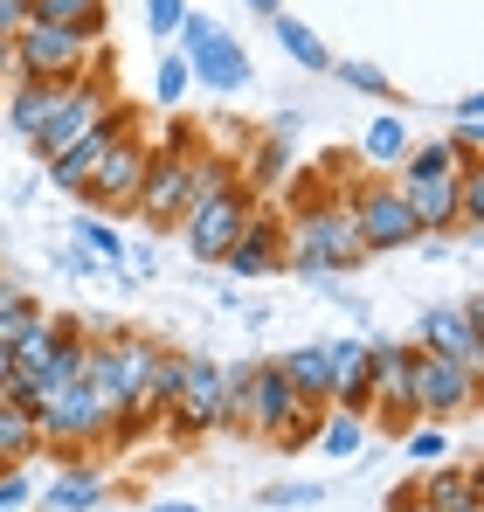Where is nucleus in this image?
<instances>
[{
  "instance_id": "nucleus-34",
  "label": "nucleus",
  "mask_w": 484,
  "mask_h": 512,
  "mask_svg": "<svg viewBox=\"0 0 484 512\" xmlns=\"http://www.w3.org/2000/svg\"><path fill=\"white\" fill-rule=\"evenodd\" d=\"M319 416H325V409H312V402H298V416H291V423L277 429L270 443H277V450H305V443L319 436Z\"/></svg>"
},
{
  "instance_id": "nucleus-10",
  "label": "nucleus",
  "mask_w": 484,
  "mask_h": 512,
  "mask_svg": "<svg viewBox=\"0 0 484 512\" xmlns=\"http://www.w3.org/2000/svg\"><path fill=\"white\" fill-rule=\"evenodd\" d=\"M146 160H153V146L139 139V132H125V139H111L104 146V160L90 167V180H83L77 194L111 222V215H132V201H139V180H146Z\"/></svg>"
},
{
  "instance_id": "nucleus-20",
  "label": "nucleus",
  "mask_w": 484,
  "mask_h": 512,
  "mask_svg": "<svg viewBox=\"0 0 484 512\" xmlns=\"http://www.w3.org/2000/svg\"><path fill=\"white\" fill-rule=\"evenodd\" d=\"M277 367H284V381H291V395H298V402H312V409L332 402V360H325V340L319 346H291Z\"/></svg>"
},
{
  "instance_id": "nucleus-21",
  "label": "nucleus",
  "mask_w": 484,
  "mask_h": 512,
  "mask_svg": "<svg viewBox=\"0 0 484 512\" xmlns=\"http://www.w3.org/2000/svg\"><path fill=\"white\" fill-rule=\"evenodd\" d=\"M180 374H187V353L160 346V360H153V374H146V388H139V402H132L125 416H139V423L153 429L166 409H173V395H180Z\"/></svg>"
},
{
  "instance_id": "nucleus-9",
  "label": "nucleus",
  "mask_w": 484,
  "mask_h": 512,
  "mask_svg": "<svg viewBox=\"0 0 484 512\" xmlns=\"http://www.w3.org/2000/svg\"><path fill=\"white\" fill-rule=\"evenodd\" d=\"M249 215H256V194H249L242 180H229V187H215L208 201H194V208L180 215V236H187V250L201 256V263H222Z\"/></svg>"
},
{
  "instance_id": "nucleus-3",
  "label": "nucleus",
  "mask_w": 484,
  "mask_h": 512,
  "mask_svg": "<svg viewBox=\"0 0 484 512\" xmlns=\"http://www.w3.org/2000/svg\"><path fill=\"white\" fill-rule=\"evenodd\" d=\"M457 167H464V160H457V146H450V139L408 146L395 194L408 201V215H415V229H422V236H450V229H457Z\"/></svg>"
},
{
  "instance_id": "nucleus-30",
  "label": "nucleus",
  "mask_w": 484,
  "mask_h": 512,
  "mask_svg": "<svg viewBox=\"0 0 484 512\" xmlns=\"http://www.w3.org/2000/svg\"><path fill=\"white\" fill-rule=\"evenodd\" d=\"M77 243H83V256H90L97 270H118V256H125V236H118L104 215H83V222H77Z\"/></svg>"
},
{
  "instance_id": "nucleus-4",
  "label": "nucleus",
  "mask_w": 484,
  "mask_h": 512,
  "mask_svg": "<svg viewBox=\"0 0 484 512\" xmlns=\"http://www.w3.org/2000/svg\"><path fill=\"white\" fill-rule=\"evenodd\" d=\"M194 160H201V139H194L187 125H173L166 146L146 160L139 201H132V215H139L146 229H180V215L194 208Z\"/></svg>"
},
{
  "instance_id": "nucleus-16",
  "label": "nucleus",
  "mask_w": 484,
  "mask_h": 512,
  "mask_svg": "<svg viewBox=\"0 0 484 512\" xmlns=\"http://www.w3.org/2000/svg\"><path fill=\"white\" fill-rule=\"evenodd\" d=\"M408 374H415V346H374V409H381V429L402 436L415 423V402H408Z\"/></svg>"
},
{
  "instance_id": "nucleus-2",
  "label": "nucleus",
  "mask_w": 484,
  "mask_h": 512,
  "mask_svg": "<svg viewBox=\"0 0 484 512\" xmlns=\"http://www.w3.org/2000/svg\"><path fill=\"white\" fill-rule=\"evenodd\" d=\"M28 416H35V429H42V443L56 450V464H90V450H104L111 429H118V409H104L90 381L49 388Z\"/></svg>"
},
{
  "instance_id": "nucleus-33",
  "label": "nucleus",
  "mask_w": 484,
  "mask_h": 512,
  "mask_svg": "<svg viewBox=\"0 0 484 512\" xmlns=\"http://www.w3.org/2000/svg\"><path fill=\"white\" fill-rule=\"evenodd\" d=\"M187 84H194V77H187V56H180V49H173V56H160L153 97H160V104H180V97H187Z\"/></svg>"
},
{
  "instance_id": "nucleus-35",
  "label": "nucleus",
  "mask_w": 484,
  "mask_h": 512,
  "mask_svg": "<svg viewBox=\"0 0 484 512\" xmlns=\"http://www.w3.org/2000/svg\"><path fill=\"white\" fill-rule=\"evenodd\" d=\"M339 70V84L360 90V97H388V70H374V63H332Z\"/></svg>"
},
{
  "instance_id": "nucleus-18",
  "label": "nucleus",
  "mask_w": 484,
  "mask_h": 512,
  "mask_svg": "<svg viewBox=\"0 0 484 512\" xmlns=\"http://www.w3.org/2000/svg\"><path fill=\"white\" fill-rule=\"evenodd\" d=\"M187 56V77H201L208 90H242L249 84V56H242V42L229 28H215L208 42H194V49H180Z\"/></svg>"
},
{
  "instance_id": "nucleus-42",
  "label": "nucleus",
  "mask_w": 484,
  "mask_h": 512,
  "mask_svg": "<svg viewBox=\"0 0 484 512\" xmlns=\"http://www.w3.org/2000/svg\"><path fill=\"white\" fill-rule=\"evenodd\" d=\"M249 7H256L263 21H277V14H284V0H249Z\"/></svg>"
},
{
  "instance_id": "nucleus-13",
  "label": "nucleus",
  "mask_w": 484,
  "mask_h": 512,
  "mask_svg": "<svg viewBox=\"0 0 484 512\" xmlns=\"http://www.w3.org/2000/svg\"><path fill=\"white\" fill-rule=\"evenodd\" d=\"M415 346H422V353H443V360H457V367H478L484 360V298L471 291L464 305H429Z\"/></svg>"
},
{
  "instance_id": "nucleus-39",
  "label": "nucleus",
  "mask_w": 484,
  "mask_h": 512,
  "mask_svg": "<svg viewBox=\"0 0 484 512\" xmlns=\"http://www.w3.org/2000/svg\"><path fill=\"white\" fill-rule=\"evenodd\" d=\"M28 21H35V0H0V42H14Z\"/></svg>"
},
{
  "instance_id": "nucleus-15",
  "label": "nucleus",
  "mask_w": 484,
  "mask_h": 512,
  "mask_svg": "<svg viewBox=\"0 0 484 512\" xmlns=\"http://www.w3.org/2000/svg\"><path fill=\"white\" fill-rule=\"evenodd\" d=\"M125 132H139V118H132L125 104H111V111H104V125H90L83 139H70V146L49 160V187H70V194H77L83 180H90V167L104 160V146H111V139H125Z\"/></svg>"
},
{
  "instance_id": "nucleus-43",
  "label": "nucleus",
  "mask_w": 484,
  "mask_h": 512,
  "mask_svg": "<svg viewBox=\"0 0 484 512\" xmlns=\"http://www.w3.org/2000/svg\"><path fill=\"white\" fill-rule=\"evenodd\" d=\"M153 512H201V506H187V499H160Z\"/></svg>"
},
{
  "instance_id": "nucleus-25",
  "label": "nucleus",
  "mask_w": 484,
  "mask_h": 512,
  "mask_svg": "<svg viewBox=\"0 0 484 512\" xmlns=\"http://www.w3.org/2000/svg\"><path fill=\"white\" fill-rule=\"evenodd\" d=\"M35 21H56V28H77L83 42L97 49L104 21H111V0H35Z\"/></svg>"
},
{
  "instance_id": "nucleus-41",
  "label": "nucleus",
  "mask_w": 484,
  "mask_h": 512,
  "mask_svg": "<svg viewBox=\"0 0 484 512\" xmlns=\"http://www.w3.org/2000/svg\"><path fill=\"white\" fill-rule=\"evenodd\" d=\"M388 512H436V506H429V499H422V492H415V485H402V492H395V499H388Z\"/></svg>"
},
{
  "instance_id": "nucleus-38",
  "label": "nucleus",
  "mask_w": 484,
  "mask_h": 512,
  "mask_svg": "<svg viewBox=\"0 0 484 512\" xmlns=\"http://www.w3.org/2000/svg\"><path fill=\"white\" fill-rule=\"evenodd\" d=\"M180 21H187V0H146V28H153V42L180 35Z\"/></svg>"
},
{
  "instance_id": "nucleus-28",
  "label": "nucleus",
  "mask_w": 484,
  "mask_h": 512,
  "mask_svg": "<svg viewBox=\"0 0 484 512\" xmlns=\"http://www.w3.org/2000/svg\"><path fill=\"white\" fill-rule=\"evenodd\" d=\"M42 319V305H35V291H21V284H7L0 277V346H14L28 326Z\"/></svg>"
},
{
  "instance_id": "nucleus-23",
  "label": "nucleus",
  "mask_w": 484,
  "mask_h": 512,
  "mask_svg": "<svg viewBox=\"0 0 484 512\" xmlns=\"http://www.w3.org/2000/svg\"><path fill=\"white\" fill-rule=\"evenodd\" d=\"M415 492L436 512H457L464 499H478V471H471V464H429V471L415 478Z\"/></svg>"
},
{
  "instance_id": "nucleus-7",
  "label": "nucleus",
  "mask_w": 484,
  "mask_h": 512,
  "mask_svg": "<svg viewBox=\"0 0 484 512\" xmlns=\"http://www.w3.org/2000/svg\"><path fill=\"white\" fill-rule=\"evenodd\" d=\"M104 111H111V49L90 63V77H77V84H63V97H56V111L42 118V132L28 139L42 160H56L70 139H83L90 125H104Z\"/></svg>"
},
{
  "instance_id": "nucleus-46",
  "label": "nucleus",
  "mask_w": 484,
  "mask_h": 512,
  "mask_svg": "<svg viewBox=\"0 0 484 512\" xmlns=\"http://www.w3.org/2000/svg\"><path fill=\"white\" fill-rule=\"evenodd\" d=\"M457 512H484V499H464V506H457Z\"/></svg>"
},
{
  "instance_id": "nucleus-36",
  "label": "nucleus",
  "mask_w": 484,
  "mask_h": 512,
  "mask_svg": "<svg viewBox=\"0 0 484 512\" xmlns=\"http://www.w3.org/2000/svg\"><path fill=\"white\" fill-rule=\"evenodd\" d=\"M408 450H415V464H422V471H429V464H450V436H443V423L415 429V436H408Z\"/></svg>"
},
{
  "instance_id": "nucleus-14",
  "label": "nucleus",
  "mask_w": 484,
  "mask_h": 512,
  "mask_svg": "<svg viewBox=\"0 0 484 512\" xmlns=\"http://www.w3.org/2000/svg\"><path fill=\"white\" fill-rule=\"evenodd\" d=\"M325 360H332V409L339 416H367L374 409V340H325Z\"/></svg>"
},
{
  "instance_id": "nucleus-45",
  "label": "nucleus",
  "mask_w": 484,
  "mask_h": 512,
  "mask_svg": "<svg viewBox=\"0 0 484 512\" xmlns=\"http://www.w3.org/2000/svg\"><path fill=\"white\" fill-rule=\"evenodd\" d=\"M7 367H14V353H7V346H0V388H7Z\"/></svg>"
},
{
  "instance_id": "nucleus-32",
  "label": "nucleus",
  "mask_w": 484,
  "mask_h": 512,
  "mask_svg": "<svg viewBox=\"0 0 484 512\" xmlns=\"http://www.w3.org/2000/svg\"><path fill=\"white\" fill-rule=\"evenodd\" d=\"M450 146H457V160H484V104H478V97L457 104V132H450Z\"/></svg>"
},
{
  "instance_id": "nucleus-8",
  "label": "nucleus",
  "mask_w": 484,
  "mask_h": 512,
  "mask_svg": "<svg viewBox=\"0 0 484 512\" xmlns=\"http://www.w3.org/2000/svg\"><path fill=\"white\" fill-rule=\"evenodd\" d=\"M346 215H353V236H360V250H367V256L408 250V243L422 236L415 215H408V201L395 194V180H381V173H367V180L346 187Z\"/></svg>"
},
{
  "instance_id": "nucleus-37",
  "label": "nucleus",
  "mask_w": 484,
  "mask_h": 512,
  "mask_svg": "<svg viewBox=\"0 0 484 512\" xmlns=\"http://www.w3.org/2000/svg\"><path fill=\"white\" fill-rule=\"evenodd\" d=\"M325 499V485H305V478H291V485H270L263 492V506L270 512H284V506H319Z\"/></svg>"
},
{
  "instance_id": "nucleus-26",
  "label": "nucleus",
  "mask_w": 484,
  "mask_h": 512,
  "mask_svg": "<svg viewBox=\"0 0 484 512\" xmlns=\"http://www.w3.org/2000/svg\"><path fill=\"white\" fill-rule=\"evenodd\" d=\"M56 97H63V84H28V77H14V97H7V125H14L21 139H35V132H42V118L56 111Z\"/></svg>"
},
{
  "instance_id": "nucleus-24",
  "label": "nucleus",
  "mask_w": 484,
  "mask_h": 512,
  "mask_svg": "<svg viewBox=\"0 0 484 512\" xmlns=\"http://www.w3.org/2000/svg\"><path fill=\"white\" fill-rule=\"evenodd\" d=\"M28 457H42V429L21 402H0V471H21Z\"/></svg>"
},
{
  "instance_id": "nucleus-22",
  "label": "nucleus",
  "mask_w": 484,
  "mask_h": 512,
  "mask_svg": "<svg viewBox=\"0 0 484 512\" xmlns=\"http://www.w3.org/2000/svg\"><path fill=\"white\" fill-rule=\"evenodd\" d=\"M408 146H415V139H408V125L395 118V111H381V118L360 132V153H353V160H360V167H374V173H388V167H402V160H408Z\"/></svg>"
},
{
  "instance_id": "nucleus-29",
  "label": "nucleus",
  "mask_w": 484,
  "mask_h": 512,
  "mask_svg": "<svg viewBox=\"0 0 484 512\" xmlns=\"http://www.w3.org/2000/svg\"><path fill=\"white\" fill-rule=\"evenodd\" d=\"M457 229L464 236L484 229V160H464L457 167Z\"/></svg>"
},
{
  "instance_id": "nucleus-1",
  "label": "nucleus",
  "mask_w": 484,
  "mask_h": 512,
  "mask_svg": "<svg viewBox=\"0 0 484 512\" xmlns=\"http://www.w3.org/2000/svg\"><path fill=\"white\" fill-rule=\"evenodd\" d=\"M353 263H367V250L353 236L346 201L305 194L298 201V222H284V270H298V277H346Z\"/></svg>"
},
{
  "instance_id": "nucleus-31",
  "label": "nucleus",
  "mask_w": 484,
  "mask_h": 512,
  "mask_svg": "<svg viewBox=\"0 0 484 512\" xmlns=\"http://www.w3.org/2000/svg\"><path fill=\"white\" fill-rule=\"evenodd\" d=\"M312 443H319L325 457H353V450L367 443V416H339V409H332V416H319V436H312Z\"/></svg>"
},
{
  "instance_id": "nucleus-40",
  "label": "nucleus",
  "mask_w": 484,
  "mask_h": 512,
  "mask_svg": "<svg viewBox=\"0 0 484 512\" xmlns=\"http://www.w3.org/2000/svg\"><path fill=\"white\" fill-rule=\"evenodd\" d=\"M28 499H35V485H28V471H0V512L28 506Z\"/></svg>"
},
{
  "instance_id": "nucleus-11",
  "label": "nucleus",
  "mask_w": 484,
  "mask_h": 512,
  "mask_svg": "<svg viewBox=\"0 0 484 512\" xmlns=\"http://www.w3.org/2000/svg\"><path fill=\"white\" fill-rule=\"evenodd\" d=\"M408 402H415V416H429V423H450V416L478 409V367H457V360H443V353H422V346H415Z\"/></svg>"
},
{
  "instance_id": "nucleus-17",
  "label": "nucleus",
  "mask_w": 484,
  "mask_h": 512,
  "mask_svg": "<svg viewBox=\"0 0 484 512\" xmlns=\"http://www.w3.org/2000/svg\"><path fill=\"white\" fill-rule=\"evenodd\" d=\"M222 263H229L236 277H270V270H284V215H263V208H256Z\"/></svg>"
},
{
  "instance_id": "nucleus-44",
  "label": "nucleus",
  "mask_w": 484,
  "mask_h": 512,
  "mask_svg": "<svg viewBox=\"0 0 484 512\" xmlns=\"http://www.w3.org/2000/svg\"><path fill=\"white\" fill-rule=\"evenodd\" d=\"M7 77H14V56H7V42H0V84H7Z\"/></svg>"
},
{
  "instance_id": "nucleus-27",
  "label": "nucleus",
  "mask_w": 484,
  "mask_h": 512,
  "mask_svg": "<svg viewBox=\"0 0 484 512\" xmlns=\"http://www.w3.org/2000/svg\"><path fill=\"white\" fill-rule=\"evenodd\" d=\"M270 28H277V42H284V56H291L298 70H332V56H325V35H319V28H305L298 14H277Z\"/></svg>"
},
{
  "instance_id": "nucleus-12",
  "label": "nucleus",
  "mask_w": 484,
  "mask_h": 512,
  "mask_svg": "<svg viewBox=\"0 0 484 512\" xmlns=\"http://www.w3.org/2000/svg\"><path fill=\"white\" fill-rule=\"evenodd\" d=\"M173 436H208V429L229 423V381H222V367L215 360H201V353H187V374H180V395H173V409L160 416Z\"/></svg>"
},
{
  "instance_id": "nucleus-19",
  "label": "nucleus",
  "mask_w": 484,
  "mask_h": 512,
  "mask_svg": "<svg viewBox=\"0 0 484 512\" xmlns=\"http://www.w3.org/2000/svg\"><path fill=\"white\" fill-rule=\"evenodd\" d=\"M104 492H111L104 464H56V478H49L42 499H49V512H97Z\"/></svg>"
},
{
  "instance_id": "nucleus-5",
  "label": "nucleus",
  "mask_w": 484,
  "mask_h": 512,
  "mask_svg": "<svg viewBox=\"0 0 484 512\" xmlns=\"http://www.w3.org/2000/svg\"><path fill=\"white\" fill-rule=\"evenodd\" d=\"M153 360H160V340H153V333H97V340H90V360H83V381L97 388L104 409L125 416V409L139 402Z\"/></svg>"
},
{
  "instance_id": "nucleus-6",
  "label": "nucleus",
  "mask_w": 484,
  "mask_h": 512,
  "mask_svg": "<svg viewBox=\"0 0 484 512\" xmlns=\"http://www.w3.org/2000/svg\"><path fill=\"white\" fill-rule=\"evenodd\" d=\"M7 56H14V77H28V84H77L97 63V49L83 42L77 28H56V21H28L7 42Z\"/></svg>"
}]
</instances>
